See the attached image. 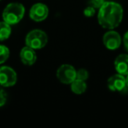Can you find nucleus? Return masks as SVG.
I'll return each mask as SVG.
<instances>
[{"label":"nucleus","mask_w":128,"mask_h":128,"mask_svg":"<svg viewBox=\"0 0 128 128\" xmlns=\"http://www.w3.org/2000/svg\"><path fill=\"white\" fill-rule=\"evenodd\" d=\"M17 82V74L13 68L7 66L0 68V86L12 87Z\"/></svg>","instance_id":"nucleus-6"},{"label":"nucleus","mask_w":128,"mask_h":128,"mask_svg":"<svg viewBox=\"0 0 128 128\" xmlns=\"http://www.w3.org/2000/svg\"><path fill=\"white\" fill-rule=\"evenodd\" d=\"M116 71L123 76L128 75V54H119L114 62Z\"/></svg>","instance_id":"nucleus-10"},{"label":"nucleus","mask_w":128,"mask_h":128,"mask_svg":"<svg viewBox=\"0 0 128 128\" xmlns=\"http://www.w3.org/2000/svg\"><path fill=\"white\" fill-rule=\"evenodd\" d=\"M103 42L104 45L106 46V48L110 50H115L120 46L121 37L118 32L110 30L104 34L103 37Z\"/></svg>","instance_id":"nucleus-7"},{"label":"nucleus","mask_w":128,"mask_h":128,"mask_svg":"<svg viewBox=\"0 0 128 128\" xmlns=\"http://www.w3.org/2000/svg\"><path fill=\"white\" fill-rule=\"evenodd\" d=\"M104 2V0H89V4L95 9H99Z\"/></svg>","instance_id":"nucleus-15"},{"label":"nucleus","mask_w":128,"mask_h":128,"mask_svg":"<svg viewBox=\"0 0 128 128\" xmlns=\"http://www.w3.org/2000/svg\"><path fill=\"white\" fill-rule=\"evenodd\" d=\"M25 7L20 3H11L7 4L3 12L4 21L9 25L18 24L25 15Z\"/></svg>","instance_id":"nucleus-2"},{"label":"nucleus","mask_w":128,"mask_h":128,"mask_svg":"<svg viewBox=\"0 0 128 128\" xmlns=\"http://www.w3.org/2000/svg\"><path fill=\"white\" fill-rule=\"evenodd\" d=\"M124 45L126 49L128 51V31L124 34Z\"/></svg>","instance_id":"nucleus-18"},{"label":"nucleus","mask_w":128,"mask_h":128,"mask_svg":"<svg viewBox=\"0 0 128 128\" xmlns=\"http://www.w3.org/2000/svg\"><path fill=\"white\" fill-rule=\"evenodd\" d=\"M10 55V50L7 46L0 45V64H3L7 60Z\"/></svg>","instance_id":"nucleus-13"},{"label":"nucleus","mask_w":128,"mask_h":128,"mask_svg":"<svg viewBox=\"0 0 128 128\" xmlns=\"http://www.w3.org/2000/svg\"><path fill=\"white\" fill-rule=\"evenodd\" d=\"M89 77V73L84 68H80L76 71V79L82 81H86Z\"/></svg>","instance_id":"nucleus-14"},{"label":"nucleus","mask_w":128,"mask_h":128,"mask_svg":"<svg viewBox=\"0 0 128 128\" xmlns=\"http://www.w3.org/2000/svg\"><path fill=\"white\" fill-rule=\"evenodd\" d=\"M123 14V8L119 4L112 1L104 2L99 8L98 15V23L104 28L112 30L121 23Z\"/></svg>","instance_id":"nucleus-1"},{"label":"nucleus","mask_w":128,"mask_h":128,"mask_svg":"<svg viewBox=\"0 0 128 128\" xmlns=\"http://www.w3.org/2000/svg\"><path fill=\"white\" fill-rule=\"evenodd\" d=\"M126 76H127L126 77V82H127V86H128V75Z\"/></svg>","instance_id":"nucleus-19"},{"label":"nucleus","mask_w":128,"mask_h":128,"mask_svg":"<svg viewBox=\"0 0 128 128\" xmlns=\"http://www.w3.org/2000/svg\"><path fill=\"white\" fill-rule=\"evenodd\" d=\"M56 76L62 84H70L76 79V70L70 64H62L57 70Z\"/></svg>","instance_id":"nucleus-4"},{"label":"nucleus","mask_w":128,"mask_h":128,"mask_svg":"<svg viewBox=\"0 0 128 128\" xmlns=\"http://www.w3.org/2000/svg\"><path fill=\"white\" fill-rule=\"evenodd\" d=\"M95 12H96V9L92 6H89L87 8H85L84 11V16L88 17V18H90V17H93L95 15Z\"/></svg>","instance_id":"nucleus-16"},{"label":"nucleus","mask_w":128,"mask_h":128,"mask_svg":"<svg viewBox=\"0 0 128 128\" xmlns=\"http://www.w3.org/2000/svg\"><path fill=\"white\" fill-rule=\"evenodd\" d=\"M108 88L112 91H117L119 93H126L128 90L127 82L124 76L120 74L113 75L108 79L107 81Z\"/></svg>","instance_id":"nucleus-5"},{"label":"nucleus","mask_w":128,"mask_h":128,"mask_svg":"<svg viewBox=\"0 0 128 128\" xmlns=\"http://www.w3.org/2000/svg\"><path fill=\"white\" fill-rule=\"evenodd\" d=\"M70 84H71V90L76 95L82 94V93L85 92L86 89H87V85H86L85 81L76 79Z\"/></svg>","instance_id":"nucleus-11"},{"label":"nucleus","mask_w":128,"mask_h":128,"mask_svg":"<svg viewBox=\"0 0 128 128\" xmlns=\"http://www.w3.org/2000/svg\"><path fill=\"white\" fill-rule=\"evenodd\" d=\"M48 8L46 4H35L32 6V8L30 9V18L32 20L36 22H40L45 20L48 16Z\"/></svg>","instance_id":"nucleus-8"},{"label":"nucleus","mask_w":128,"mask_h":128,"mask_svg":"<svg viewBox=\"0 0 128 128\" xmlns=\"http://www.w3.org/2000/svg\"><path fill=\"white\" fill-rule=\"evenodd\" d=\"M6 99H7V95L6 92L3 88L0 87V107H2L6 103Z\"/></svg>","instance_id":"nucleus-17"},{"label":"nucleus","mask_w":128,"mask_h":128,"mask_svg":"<svg viewBox=\"0 0 128 128\" xmlns=\"http://www.w3.org/2000/svg\"><path fill=\"white\" fill-rule=\"evenodd\" d=\"M12 27L11 25L6 21L0 22V41H4L11 36Z\"/></svg>","instance_id":"nucleus-12"},{"label":"nucleus","mask_w":128,"mask_h":128,"mask_svg":"<svg viewBox=\"0 0 128 128\" xmlns=\"http://www.w3.org/2000/svg\"><path fill=\"white\" fill-rule=\"evenodd\" d=\"M20 57L21 62H23L25 65L27 66H31L35 63L36 60H37V54H36L34 48H30L28 46H26L20 50Z\"/></svg>","instance_id":"nucleus-9"},{"label":"nucleus","mask_w":128,"mask_h":128,"mask_svg":"<svg viewBox=\"0 0 128 128\" xmlns=\"http://www.w3.org/2000/svg\"><path fill=\"white\" fill-rule=\"evenodd\" d=\"M48 43V36L46 32L40 29H34L29 32L26 37V46L34 48V49H40L43 48Z\"/></svg>","instance_id":"nucleus-3"}]
</instances>
